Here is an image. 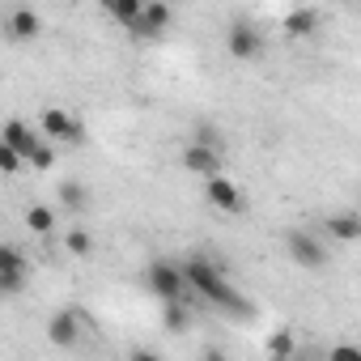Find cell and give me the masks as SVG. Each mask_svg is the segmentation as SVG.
I'll use <instances>...</instances> for the list:
<instances>
[{
    "instance_id": "cell-13",
    "label": "cell",
    "mask_w": 361,
    "mask_h": 361,
    "mask_svg": "<svg viewBox=\"0 0 361 361\" xmlns=\"http://www.w3.org/2000/svg\"><path fill=\"white\" fill-rule=\"evenodd\" d=\"M327 234L340 238V243H357L361 238V217L357 213H336V217H327Z\"/></svg>"
},
{
    "instance_id": "cell-8",
    "label": "cell",
    "mask_w": 361,
    "mask_h": 361,
    "mask_svg": "<svg viewBox=\"0 0 361 361\" xmlns=\"http://www.w3.org/2000/svg\"><path fill=\"white\" fill-rule=\"evenodd\" d=\"M170 26V5L166 0H145V9H140V18L128 26L132 35H140V39H153V35H161Z\"/></svg>"
},
{
    "instance_id": "cell-7",
    "label": "cell",
    "mask_w": 361,
    "mask_h": 361,
    "mask_svg": "<svg viewBox=\"0 0 361 361\" xmlns=\"http://www.w3.org/2000/svg\"><path fill=\"white\" fill-rule=\"evenodd\" d=\"M183 166L192 170V174H217V170H226V157H221V145H204V140H192L188 149H183Z\"/></svg>"
},
{
    "instance_id": "cell-2",
    "label": "cell",
    "mask_w": 361,
    "mask_h": 361,
    "mask_svg": "<svg viewBox=\"0 0 361 361\" xmlns=\"http://www.w3.org/2000/svg\"><path fill=\"white\" fill-rule=\"evenodd\" d=\"M145 285L157 302H178V298H188V285H183V268H174L170 259H153L145 268Z\"/></svg>"
},
{
    "instance_id": "cell-23",
    "label": "cell",
    "mask_w": 361,
    "mask_h": 361,
    "mask_svg": "<svg viewBox=\"0 0 361 361\" xmlns=\"http://www.w3.org/2000/svg\"><path fill=\"white\" fill-rule=\"evenodd\" d=\"M18 170H22V153L0 140V174H18Z\"/></svg>"
},
{
    "instance_id": "cell-26",
    "label": "cell",
    "mask_w": 361,
    "mask_h": 361,
    "mask_svg": "<svg viewBox=\"0 0 361 361\" xmlns=\"http://www.w3.org/2000/svg\"><path fill=\"white\" fill-rule=\"evenodd\" d=\"M166 5H178V0H166Z\"/></svg>"
},
{
    "instance_id": "cell-5",
    "label": "cell",
    "mask_w": 361,
    "mask_h": 361,
    "mask_svg": "<svg viewBox=\"0 0 361 361\" xmlns=\"http://www.w3.org/2000/svg\"><path fill=\"white\" fill-rule=\"evenodd\" d=\"M204 200L213 209H221V213H238L243 209V188L217 170V174H209V183H204Z\"/></svg>"
},
{
    "instance_id": "cell-17",
    "label": "cell",
    "mask_w": 361,
    "mask_h": 361,
    "mask_svg": "<svg viewBox=\"0 0 361 361\" xmlns=\"http://www.w3.org/2000/svg\"><path fill=\"white\" fill-rule=\"evenodd\" d=\"M26 226H30L35 234H51V230H56V213H51L47 204H35V209L26 213Z\"/></svg>"
},
{
    "instance_id": "cell-21",
    "label": "cell",
    "mask_w": 361,
    "mask_h": 361,
    "mask_svg": "<svg viewBox=\"0 0 361 361\" xmlns=\"http://www.w3.org/2000/svg\"><path fill=\"white\" fill-rule=\"evenodd\" d=\"M268 353H272V357H293V331H289V327L272 331V340H268Z\"/></svg>"
},
{
    "instance_id": "cell-24",
    "label": "cell",
    "mask_w": 361,
    "mask_h": 361,
    "mask_svg": "<svg viewBox=\"0 0 361 361\" xmlns=\"http://www.w3.org/2000/svg\"><path fill=\"white\" fill-rule=\"evenodd\" d=\"M196 140H204V145H221V136H217L213 123H200V128H196Z\"/></svg>"
},
{
    "instance_id": "cell-16",
    "label": "cell",
    "mask_w": 361,
    "mask_h": 361,
    "mask_svg": "<svg viewBox=\"0 0 361 361\" xmlns=\"http://www.w3.org/2000/svg\"><path fill=\"white\" fill-rule=\"evenodd\" d=\"M106 9L115 13V22H119V26H132V22L140 18V9H145V0H111Z\"/></svg>"
},
{
    "instance_id": "cell-19",
    "label": "cell",
    "mask_w": 361,
    "mask_h": 361,
    "mask_svg": "<svg viewBox=\"0 0 361 361\" xmlns=\"http://www.w3.org/2000/svg\"><path fill=\"white\" fill-rule=\"evenodd\" d=\"M64 247H68L73 255H81V259H85V255H94V238H90V230H81V226H77V230H68Z\"/></svg>"
},
{
    "instance_id": "cell-27",
    "label": "cell",
    "mask_w": 361,
    "mask_h": 361,
    "mask_svg": "<svg viewBox=\"0 0 361 361\" xmlns=\"http://www.w3.org/2000/svg\"><path fill=\"white\" fill-rule=\"evenodd\" d=\"M102 5H111V0H102Z\"/></svg>"
},
{
    "instance_id": "cell-11",
    "label": "cell",
    "mask_w": 361,
    "mask_h": 361,
    "mask_svg": "<svg viewBox=\"0 0 361 361\" xmlns=\"http://www.w3.org/2000/svg\"><path fill=\"white\" fill-rule=\"evenodd\" d=\"M281 30H285L289 39H310V35L319 30V9H289L285 22H281Z\"/></svg>"
},
{
    "instance_id": "cell-25",
    "label": "cell",
    "mask_w": 361,
    "mask_h": 361,
    "mask_svg": "<svg viewBox=\"0 0 361 361\" xmlns=\"http://www.w3.org/2000/svg\"><path fill=\"white\" fill-rule=\"evenodd\" d=\"M353 357H357V348H348V344H344V348H336V353H331V361H353Z\"/></svg>"
},
{
    "instance_id": "cell-18",
    "label": "cell",
    "mask_w": 361,
    "mask_h": 361,
    "mask_svg": "<svg viewBox=\"0 0 361 361\" xmlns=\"http://www.w3.org/2000/svg\"><path fill=\"white\" fill-rule=\"evenodd\" d=\"M26 161H30V166H35V170H51V166H56V145H51V140H43V136H39V145H35V149H30V157H26Z\"/></svg>"
},
{
    "instance_id": "cell-12",
    "label": "cell",
    "mask_w": 361,
    "mask_h": 361,
    "mask_svg": "<svg viewBox=\"0 0 361 361\" xmlns=\"http://www.w3.org/2000/svg\"><path fill=\"white\" fill-rule=\"evenodd\" d=\"M39 30H43V18L35 9H13L9 13V39L30 43V39H39Z\"/></svg>"
},
{
    "instance_id": "cell-20",
    "label": "cell",
    "mask_w": 361,
    "mask_h": 361,
    "mask_svg": "<svg viewBox=\"0 0 361 361\" xmlns=\"http://www.w3.org/2000/svg\"><path fill=\"white\" fill-rule=\"evenodd\" d=\"M0 272H26L22 251H18V247H9V243H0Z\"/></svg>"
},
{
    "instance_id": "cell-3",
    "label": "cell",
    "mask_w": 361,
    "mask_h": 361,
    "mask_svg": "<svg viewBox=\"0 0 361 361\" xmlns=\"http://www.w3.org/2000/svg\"><path fill=\"white\" fill-rule=\"evenodd\" d=\"M39 128H43L47 140H64V145H81V140H85V123H81L77 115L60 111V106H47V111L39 115Z\"/></svg>"
},
{
    "instance_id": "cell-10",
    "label": "cell",
    "mask_w": 361,
    "mask_h": 361,
    "mask_svg": "<svg viewBox=\"0 0 361 361\" xmlns=\"http://www.w3.org/2000/svg\"><path fill=\"white\" fill-rule=\"evenodd\" d=\"M0 140H5L9 149H18L22 153V161L30 157V149L39 145V132L26 123V119H5V128H0Z\"/></svg>"
},
{
    "instance_id": "cell-14",
    "label": "cell",
    "mask_w": 361,
    "mask_h": 361,
    "mask_svg": "<svg viewBox=\"0 0 361 361\" xmlns=\"http://www.w3.org/2000/svg\"><path fill=\"white\" fill-rule=\"evenodd\" d=\"M60 200H64L73 213H81V209L90 204V188H85V183H77V178H68V183L60 188Z\"/></svg>"
},
{
    "instance_id": "cell-4",
    "label": "cell",
    "mask_w": 361,
    "mask_h": 361,
    "mask_svg": "<svg viewBox=\"0 0 361 361\" xmlns=\"http://www.w3.org/2000/svg\"><path fill=\"white\" fill-rule=\"evenodd\" d=\"M285 251H289V259H293L298 268H323V264H327L323 243H319L314 234H306V230H289V234H285Z\"/></svg>"
},
{
    "instance_id": "cell-9",
    "label": "cell",
    "mask_w": 361,
    "mask_h": 361,
    "mask_svg": "<svg viewBox=\"0 0 361 361\" xmlns=\"http://www.w3.org/2000/svg\"><path fill=\"white\" fill-rule=\"evenodd\" d=\"M47 340H51L56 348H73V344L81 340V319H77V310H56V314L47 319Z\"/></svg>"
},
{
    "instance_id": "cell-1",
    "label": "cell",
    "mask_w": 361,
    "mask_h": 361,
    "mask_svg": "<svg viewBox=\"0 0 361 361\" xmlns=\"http://www.w3.org/2000/svg\"><path fill=\"white\" fill-rule=\"evenodd\" d=\"M183 285H188L192 293H200L204 302L226 306V310H230V314H238V319H247V314H251V302H243V298H238V289L226 281V272H221L209 255H192V259L183 264Z\"/></svg>"
},
{
    "instance_id": "cell-6",
    "label": "cell",
    "mask_w": 361,
    "mask_h": 361,
    "mask_svg": "<svg viewBox=\"0 0 361 361\" xmlns=\"http://www.w3.org/2000/svg\"><path fill=\"white\" fill-rule=\"evenodd\" d=\"M226 51L234 56V60H259V51H264V39H259V30L251 26V22H234L230 26V35H226Z\"/></svg>"
},
{
    "instance_id": "cell-22",
    "label": "cell",
    "mask_w": 361,
    "mask_h": 361,
    "mask_svg": "<svg viewBox=\"0 0 361 361\" xmlns=\"http://www.w3.org/2000/svg\"><path fill=\"white\" fill-rule=\"evenodd\" d=\"M26 289V272H0V298H13Z\"/></svg>"
},
{
    "instance_id": "cell-15",
    "label": "cell",
    "mask_w": 361,
    "mask_h": 361,
    "mask_svg": "<svg viewBox=\"0 0 361 361\" xmlns=\"http://www.w3.org/2000/svg\"><path fill=\"white\" fill-rule=\"evenodd\" d=\"M166 306V331H183L188 323H192V314H188V306H183V298H178V302H161Z\"/></svg>"
}]
</instances>
